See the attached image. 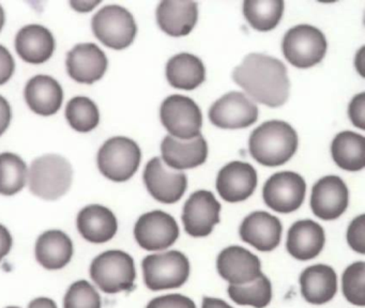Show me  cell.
Segmentation results:
<instances>
[{
    "label": "cell",
    "instance_id": "4fadbf2b",
    "mask_svg": "<svg viewBox=\"0 0 365 308\" xmlns=\"http://www.w3.org/2000/svg\"><path fill=\"white\" fill-rule=\"evenodd\" d=\"M144 181L151 196L163 203L180 200L187 186L185 173L166 166L160 158L149 160L144 171Z\"/></svg>",
    "mask_w": 365,
    "mask_h": 308
},
{
    "label": "cell",
    "instance_id": "7c38bea8",
    "mask_svg": "<svg viewBox=\"0 0 365 308\" xmlns=\"http://www.w3.org/2000/svg\"><path fill=\"white\" fill-rule=\"evenodd\" d=\"M134 235L138 245L144 250H162L177 241L179 227L175 218L165 212H148L138 218Z\"/></svg>",
    "mask_w": 365,
    "mask_h": 308
},
{
    "label": "cell",
    "instance_id": "cb8c5ba5",
    "mask_svg": "<svg viewBox=\"0 0 365 308\" xmlns=\"http://www.w3.org/2000/svg\"><path fill=\"white\" fill-rule=\"evenodd\" d=\"M25 98L31 111L41 115H51L61 108L63 91L58 81L48 75H37L27 83Z\"/></svg>",
    "mask_w": 365,
    "mask_h": 308
},
{
    "label": "cell",
    "instance_id": "836d02e7",
    "mask_svg": "<svg viewBox=\"0 0 365 308\" xmlns=\"http://www.w3.org/2000/svg\"><path fill=\"white\" fill-rule=\"evenodd\" d=\"M343 292L354 305H365V263H352L343 274Z\"/></svg>",
    "mask_w": 365,
    "mask_h": 308
},
{
    "label": "cell",
    "instance_id": "e575fe53",
    "mask_svg": "<svg viewBox=\"0 0 365 308\" xmlns=\"http://www.w3.org/2000/svg\"><path fill=\"white\" fill-rule=\"evenodd\" d=\"M99 292L87 280H78L68 289L63 299L65 308H101Z\"/></svg>",
    "mask_w": 365,
    "mask_h": 308
},
{
    "label": "cell",
    "instance_id": "8992f818",
    "mask_svg": "<svg viewBox=\"0 0 365 308\" xmlns=\"http://www.w3.org/2000/svg\"><path fill=\"white\" fill-rule=\"evenodd\" d=\"M145 284L150 290L179 288L190 275V262L177 250L147 256L143 260Z\"/></svg>",
    "mask_w": 365,
    "mask_h": 308
},
{
    "label": "cell",
    "instance_id": "d590c367",
    "mask_svg": "<svg viewBox=\"0 0 365 308\" xmlns=\"http://www.w3.org/2000/svg\"><path fill=\"white\" fill-rule=\"evenodd\" d=\"M365 215L361 214L350 222L347 230V242L354 252H365Z\"/></svg>",
    "mask_w": 365,
    "mask_h": 308
},
{
    "label": "cell",
    "instance_id": "5bb4252c",
    "mask_svg": "<svg viewBox=\"0 0 365 308\" xmlns=\"http://www.w3.org/2000/svg\"><path fill=\"white\" fill-rule=\"evenodd\" d=\"M221 205L208 190H197L183 207L182 222L185 231L192 237H207L220 222Z\"/></svg>",
    "mask_w": 365,
    "mask_h": 308
},
{
    "label": "cell",
    "instance_id": "2e32d148",
    "mask_svg": "<svg viewBox=\"0 0 365 308\" xmlns=\"http://www.w3.org/2000/svg\"><path fill=\"white\" fill-rule=\"evenodd\" d=\"M217 271L230 284H249L262 275V265L257 256L241 246H230L217 257Z\"/></svg>",
    "mask_w": 365,
    "mask_h": 308
},
{
    "label": "cell",
    "instance_id": "bcb514c9",
    "mask_svg": "<svg viewBox=\"0 0 365 308\" xmlns=\"http://www.w3.org/2000/svg\"><path fill=\"white\" fill-rule=\"evenodd\" d=\"M4 24H5V12H4V9L0 6V30L3 29Z\"/></svg>",
    "mask_w": 365,
    "mask_h": 308
},
{
    "label": "cell",
    "instance_id": "f35d334b",
    "mask_svg": "<svg viewBox=\"0 0 365 308\" xmlns=\"http://www.w3.org/2000/svg\"><path fill=\"white\" fill-rule=\"evenodd\" d=\"M16 63L14 57L6 47L0 45V85L7 83L14 72Z\"/></svg>",
    "mask_w": 365,
    "mask_h": 308
},
{
    "label": "cell",
    "instance_id": "7dc6e473",
    "mask_svg": "<svg viewBox=\"0 0 365 308\" xmlns=\"http://www.w3.org/2000/svg\"><path fill=\"white\" fill-rule=\"evenodd\" d=\"M7 308H21V307H16V306H10V307H7Z\"/></svg>",
    "mask_w": 365,
    "mask_h": 308
},
{
    "label": "cell",
    "instance_id": "603a6c76",
    "mask_svg": "<svg viewBox=\"0 0 365 308\" xmlns=\"http://www.w3.org/2000/svg\"><path fill=\"white\" fill-rule=\"evenodd\" d=\"M78 229L87 241L106 243L116 235L118 222L115 214L108 207L91 205L78 213Z\"/></svg>",
    "mask_w": 365,
    "mask_h": 308
},
{
    "label": "cell",
    "instance_id": "484cf974",
    "mask_svg": "<svg viewBox=\"0 0 365 308\" xmlns=\"http://www.w3.org/2000/svg\"><path fill=\"white\" fill-rule=\"evenodd\" d=\"M300 284L301 292L305 301L322 305L331 301L336 293V274L329 265H313L302 272Z\"/></svg>",
    "mask_w": 365,
    "mask_h": 308
},
{
    "label": "cell",
    "instance_id": "ba28073f",
    "mask_svg": "<svg viewBox=\"0 0 365 308\" xmlns=\"http://www.w3.org/2000/svg\"><path fill=\"white\" fill-rule=\"evenodd\" d=\"M161 121L170 136L180 140H191L200 136L202 115L200 107L187 96L174 94L162 103Z\"/></svg>",
    "mask_w": 365,
    "mask_h": 308
},
{
    "label": "cell",
    "instance_id": "30bf717a",
    "mask_svg": "<svg viewBox=\"0 0 365 308\" xmlns=\"http://www.w3.org/2000/svg\"><path fill=\"white\" fill-rule=\"evenodd\" d=\"M307 192L304 179L292 171L269 178L262 190L264 203L279 213H292L301 207Z\"/></svg>",
    "mask_w": 365,
    "mask_h": 308
},
{
    "label": "cell",
    "instance_id": "8fae6325",
    "mask_svg": "<svg viewBox=\"0 0 365 308\" xmlns=\"http://www.w3.org/2000/svg\"><path fill=\"white\" fill-rule=\"evenodd\" d=\"M258 108L253 101L241 92L226 93L209 109V119L220 128H245L255 123Z\"/></svg>",
    "mask_w": 365,
    "mask_h": 308
},
{
    "label": "cell",
    "instance_id": "60d3db41",
    "mask_svg": "<svg viewBox=\"0 0 365 308\" xmlns=\"http://www.w3.org/2000/svg\"><path fill=\"white\" fill-rule=\"evenodd\" d=\"M12 247V235L3 225H0V261L3 260Z\"/></svg>",
    "mask_w": 365,
    "mask_h": 308
},
{
    "label": "cell",
    "instance_id": "1f68e13d",
    "mask_svg": "<svg viewBox=\"0 0 365 308\" xmlns=\"http://www.w3.org/2000/svg\"><path fill=\"white\" fill-rule=\"evenodd\" d=\"M227 291L230 299L239 305L264 308L272 299V286L270 280L264 274L249 284L241 286L230 284Z\"/></svg>",
    "mask_w": 365,
    "mask_h": 308
},
{
    "label": "cell",
    "instance_id": "4316f807",
    "mask_svg": "<svg viewBox=\"0 0 365 308\" xmlns=\"http://www.w3.org/2000/svg\"><path fill=\"white\" fill-rule=\"evenodd\" d=\"M36 258L48 270H61L71 261L73 243L61 230H48L38 237L36 243Z\"/></svg>",
    "mask_w": 365,
    "mask_h": 308
},
{
    "label": "cell",
    "instance_id": "d6986e66",
    "mask_svg": "<svg viewBox=\"0 0 365 308\" xmlns=\"http://www.w3.org/2000/svg\"><path fill=\"white\" fill-rule=\"evenodd\" d=\"M67 68L74 81L93 83L103 77L108 68V58L97 45L83 43L68 53Z\"/></svg>",
    "mask_w": 365,
    "mask_h": 308
},
{
    "label": "cell",
    "instance_id": "3957f363",
    "mask_svg": "<svg viewBox=\"0 0 365 308\" xmlns=\"http://www.w3.org/2000/svg\"><path fill=\"white\" fill-rule=\"evenodd\" d=\"M71 165L63 156L46 154L34 160L29 171V188L46 200L61 198L71 186Z\"/></svg>",
    "mask_w": 365,
    "mask_h": 308
},
{
    "label": "cell",
    "instance_id": "ee69618b",
    "mask_svg": "<svg viewBox=\"0 0 365 308\" xmlns=\"http://www.w3.org/2000/svg\"><path fill=\"white\" fill-rule=\"evenodd\" d=\"M202 308H232L223 299H213V297H205L202 302Z\"/></svg>",
    "mask_w": 365,
    "mask_h": 308
},
{
    "label": "cell",
    "instance_id": "7a4b0ae2",
    "mask_svg": "<svg viewBox=\"0 0 365 308\" xmlns=\"http://www.w3.org/2000/svg\"><path fill=\"white\" fill-rule=\"evenodd\" d=\"M250 153L264 166L285 164L298 149V135L287 122L271 120L252 132Z\"/></svg>",
    "mask_w": 365,
    "mask_h": 308
},
{
    "label": "cell",
    "instance_id": "ac0fdd59",
    "mask_svg": "<svg viewBox=\"0 0 365 308\" xmlns=\"http://www.w3.org/2000/svg\"><path fill=\"white\" fill-rule=\"evenodd\" d=\"M161 152L166 166L185 170L204 164L208 156V145L202 135L191 140H180L170 135L162 141Z\"/></svg>",
    "mask_w": 365,
    "mask_h": 308
},
{
    "label": "cell",
    "instance_id": "d4e9b609",
    "mask_svg": "<svg viewBox=\"0 0 365 308\" xmlns=\"http://www.w3.org/2000/svg\"><path fill=\"white\" fill-rule=\"evenodd\" d=\"M19 55L29 63H43L52 57L55 38L52 32L41 25H29L19 31L16 38Z\"/></svg>",
    "mask_w": 365,
    "mask_h": 308
},
{
    "label": "cell",
    "instance_id": "8d00e7d4",
    "mask_svg": "<svg viewBox=\"0 0 365 308\" xmlns=\"http://www.w3.org/2000/svg\"><path fill=\"white\" fill-rule=\"evenodd\" d=\"M146 308H196L190 297L181 294H168L155 297Z\"/></svg>",
    "mask_w": 365,
    "mask_h": 308
},
{
    "label": "cell",
    "instance_id": "9a60e30c",
    "mask_svg": "<svg viewBox=\"0 0 365 308\" xmlns=\"http://www.w3.org/2000/svg\"><path fill=\"white\" fill-rule=\"evenodd\" d=\"M348 202V188L345 182L336 175L322 178L312 190V211L322 220H336L346 211Z\"/></svg>",
    "mask_w": 365,
    "mask_h": 308
},
{
    "label": "cell",
    "instance_id": "d6a6232c",
    "mask_svg": "<svg viewBox=\"0 0 365 308\" xmlns=\"http://www.w3.org/2000/svg\"><path fill=\"white\" fill-rule=\"evenodd\" d=\"M66 115L70 125L78 132H89L99 124V109L96 103L86 96L72 98L68 103Z\"/></svg>",
    "mask_w": 365,
    "mask_h": 308
},
{
    "label": "cell",
    "instance_id": "83f0119b",
    "mask_svg": "<svg viewBox=\"0 0 365 308\" xmlns=\"http://www.w3.org/2000/svg\"><path fill=\"white\" fill-rule=\"evenodd\" d=\"M205 75L204 63L192 53H178L170 58L166 64V78L170 86L177 89H195L204 83Z\"/></svg>",
    "mask_w": 365,
    "mask_h": 308
},
{
    "label": "cell",
    "instance_id": "f546056e",
    "mask_svg": "<svg viewBox=\"0 0 365 308\" xmlns=\"http://www.w3.org/2000/svg\"><path fill=\"white\" fill-rule=\"evenodd\" d=\"M284 12L282 0H245L243 14L250 25L258 31L274 29Z\"/></svg>",
    "mask_w": 365,
    "mask_h": 308
},
{
    "label": "cell",
    "instance_id": "4dcf8cb0",
    "mask_svg": "<svg viewBox=\"0 0 365 308\" xmlns=\"http://www.w3.org/2000/svg\"><path fill=\"white\" fill-rule=\"evenodd\" d=\"M29 179L24 160L14 153L0 154V194L12 196L22 190Z\"/></svg>",
    "mask_w": 365,
    "mask_h": 308
},
{
    "label": "cell",
    "instance_id": "ab89813d",
    "mask_svg": "<svg viewBox=\"0 0 365 308\" xmlns=\"http://www.w3.org/2000/svg\"><path fill=\"white\" fill-rule=\"evenodd\" d=\"M12 111L9 103L0 96V135H3L11 122Z\"/></svg>",
    "mask_w": 365,
    "mask_h": 308
},
{
    "label": "cell",
    "instance_id": "277c9868",
    "mask_svg": "<svg viewBox=\"0 0 365 308\" xmlns=\"http://www.w3.org/2000/svg\"><path fill=\"white\" fill-rule=\"evenodd\" d=\"M91 276L103 292L132 291L136 271L133 258L123 250H108L93 259Z\"/></svg>",
    "mask_w": 365,
    "mask_h": 308
},
{
    "label": "cell",
    "instance_id": "f6af8a7d",
    "mask_svg": "<svg viewBox=\"0 0 365 308\" xmlns=\"http://www.w3.org/2000/svg\"><path fill=\"white\" fill-rule=\"evenodd\" d=\"M363 59H364V48H361L356 57V68L360 71V74L362 75V76H364V75H363V68H364V66H363Z\"/></svg>",
    "mask_w": 365,
    "mask_h": 308
},
{
    "label": "cell",
    "instance_id": "7bdbcfd3",
    "mask_svg": "<svg viewBox=\"0 0 365 308\" xmlns=\"http://www.w3.org/2000/svg\"><path fill=\"white\" fill-rule=\"evenodd\" d=\"M29 308H58L50 297H37L29 303Z\"/></svg>",
    "mask_w": 365,
    "mask_h": 308
},
{
    "label": "cell",
    "instance_id": "6da1fadb",
    "mask_svg": "<svg viewBox=\"0 0 365 308\" xmlns=\"http://www.w3.org/2000/svg\"><path fill=\"white\" fill-rule=\"evenodd\" d=\"M232 79L260 104L279 107L289 96V79L283 62L264 53H250L232 72Z\"/></svg>",
    "mask_w": 365,
    "mask_h": 308
},
{
    "label": "cell",
    "instance_id": "5b68a950",
    "mask_svg": "<svg viewBox=\"0 0 365 308\" xmlns=\"http://www.w3.org/2000/svg\"><path fill=\"white\" fill-rule=\"evenodd\" d=\"M140 158L142 152L135 141L128 137H113L99 150L98 166L108 179L123 182L133 177Z\"/></svg>",
    "mask_w": 365,
    "mask_h": 308
},
{
    "label": "cell",
    "instance_id": "7402d4cb",
    "mask_svg": "<svg viewBox=\"0 0 365 308\" xmlns=\"http://www.w3.org/2000/svg\"><path fill=\"white\" fill-rule=\"evenodd\" d=\"M324 231L311 220H299L290 227L287 235L288 252L298 260H309L320 254L324 246Z\"/></svg>",
    "mask_w": 365,
    "mask_h": 308
},
{
    "label": "cell",
    "instance_id": "52a82bcc",
    "mask_svg": "<svg viewBox=\"0 0 365 308\" xmlns=\"http://www.w3.org/2000/svg\"><path fill=\"white\" fill-rule=\"evenodd\" d=\"M286 59L299 68H309L324 59L327 40L318 28L298 25L286 32L282 43Z\"/></svg>",
    "mask_w": 365,
    "mask_h": 308
},
{
    "label": "cell",
    "instance_id": "e0dca14e",
    "mask_svg": "<svg viewBox=\"0 0 365 308\" xmlns=\"http://www.w3.org/2000/svg\"><path fill=\"white\" fill-rule=\"evenodd\" d=\"M256 185L257 173L249 163H228L217 175V192L228 202H240L249 198Z\"/></svg>",
    "mask_w": 365,
    "mask_h": 308
},
{
    "label": "cell",
    "instance_id": "44dd1931",
    "mask_svg": "<svg viewBox=\"0 0 365 308\" xmlns=\"http://www.w3.org/2000/svg\"><path fill=\"white\" fill-rule=\"evenodd\" d=\"M198 6L194 1L164 0L157 9L159 27L170 36H185L195 27Z\"/></svg>",
    "mask_w": 365,
    "mask_h": 308
},
{
    "label": "cell",
    "instance_id": "ffe728a7",
    "mask_svg": "<svg viewBox=\"0 0 365 308\" xmlns=\"http://www.w3.org/2000/svg\"><path fill=\"white\" fill-rule=\"evenodd\" d=\"M282 229L279 218L268 212L257 211L245 218L239 232L241 239L256 250L270 252L281 242Z\"/></svg>",
    "mask_w": 365,
    "mask_h": 308
},
{
    "label": "cell",
    "instance_id": "b9f144b4",
    "mask_svg": "<svg viewBox=\"0 0 365 308\" xmlns=\"http://www.w3.org/2000/svg\"><path fill=\"white\" fill-rule=\"evenodd\" d=\"M99 4V0H73L70 2V6L78 12L85 13L93 10Z\"/></svg>",
    "mask_w": 365,
    "mask_h": 308
},
{
    "label": "cell",
    "instance_id": "f1b7e54d",
    "mask_svg": "<svg viewBox=\"0 0 365 308\" xmlns=\"http://www.w3.org/2000/svg\"><path fill=\"white\" fill-rule=\"evenodd\" d=\"M333 160L339 168L359 171L365 166V139L350 130L339 133L331 145Z\"/></svg>",
    "mask_w": 365,
    "mask_h": 308
},
{
    "label": "cell",
    "instance_id": "74e56055",
    "mask_svg": "<svg viewBox=\"0 0 365 308\" xmlns=\"http://www.w3.org/2000/svg\"><path fill=\"white\" fill-rule=\"evenodd\" d=\"M364 111L365 94L362 92V93L358 94L352 98L349 104V108H348L350 120H351L354 126L361 128V130H364L365 128Z\"/></svg>",
    "mask_w": 365,
    "mask_h": 308
},
{
    "label": "cell",
    "instance_id": "9c48e42d",
    "mask_svg": "<svg viewBox=\"0 0 365 308\" xmlns=\"http://www.w3.org/2000/svg\"><path fill=\"white\" fill-rule=\"evenodd\" d=\"M96 36L106 46L114 49L127 48L135 38L136 27L133 15L120 6H106L93 19Z\"/></svg>",
    "mask_w": 365,
    "mask_h": 308
}]
</instances>
